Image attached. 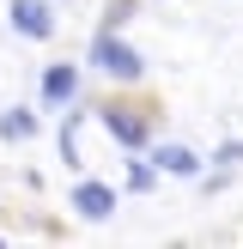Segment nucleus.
Segmentation results:
<instances>
[{"mask_svg": "<svg viewBox=\"0 0 243 249\" xmlns=\"http://www.w3.org/2000/svg\"><path fill=\"white\" fill-rule=\"evenodd\" d=\"M91 61H97V67L109 73V79H140V73H146V61L134 55V49L122 43V36H109V31H104V36L91 43Z\"/></svg>", "mask_w": 243, "mask_h": 249, "instance_id": "1", "label": "nucleus"}, {"mask_svg": "<svg viewBox=\"0 0 243 249\" xmlns=\"http://www.w3.org/2000/svg\"><path fill=\"white\" fill-rule=\"evenodd\" d=\"M12 31H24V36H55V12H49V0H12Z\"/></svg>", "mask_w": 243, "mask_h": 249, "instance_id": "2", "label": "nucleus"}, {"mask_svg": "<svg viewBox=\"0 0 243 249\" xmlns=\"http://www.w3.org/2000/svg\"><path fill=\"white\" fill-rule=\"evenodd\" d=\"M73 207H79V219H109V213H116V189L79 182V189H73Z\"/></svg>", "mask_w": 243, "mask_h": 249, "instance_id": "3", "label": "nucleus"}, {"mask_svg": "<svg viewBox=\"0 0 243 249\" xmlns=\"http://www.w3.org/2000/svg\"><path fill=\"white\" fill-rule=\"evenodd\" d=\"M152 164L164 170V177H201V158H194L189 146H152Z\"/></svg>", "mask_w": 243, "mask_h": 249, "instance_id": "4", "label": "nucleus"}, {"mask_svg": "<svg viewBox=\"0 0 243 249\" xmlns=\"http://www.w3.org/2000/svg\"><path fill=\"white\" fill-rule=\"evenodd\" d=\"M73 91H79V73L73 67H49L43 73V97L49 104H73Z\"/></svg>", "mask_w": 243, "mask_h": 249, "instance_id": "5", "label": "nucleus"}, {"mask_svg": "<svg viewBox=\"0 0 243 249\" xmlns=\"http://www.w3.org/2000/svg\"><path fill=\"white\" fill-rule=\"evenodd\" d=\"M104 128L116 134L122 146H146V122H140V116H116V109H109V116H104Z\"/></svg>", "mask_w": 243, "mask_h": 249, "instance_id": "6", "label": "nucleus"}, {"mask_svg": "<svg viewBox=\"0 0 243 249\" xmlns=\"http://www.w3.org/2000/svg\"><path fill=\"white\" fill-rule=\"evenodd\" d=\"M0 134H6V140H31L36 116H31V109H6V116H0Z\"/></svg>", "mask_w": 243, "mask_h": 249, "instance_id": "7", "label": "nucleus"}, {"mask_svg": "<svg viewBox=\"0 0 243 249\" xmlns=\"http://www.w3.org/2000/svg\"><path fill=\"white\" fill-rule=\"evenodd\" d=\"M152 177H158V164H134V170H128V189L146 195V189H152Z\"/></svg>", "mask_w": 243, "mask_h": 249, "instance_id": "8", "label": "nucleus"}, {"mask_svg": "<svg viewBox=\"0 0 243 249\" xmlns=\"http://www.w3.org/2000/svg\"><path fill=\"white\" fill-rule=\"evenodd\" d=\"M213 158H219V164H237V158H243V140H225V146H219Z\"/></svg>", "mask_w": 243, "mask_h": 249, "instance_id": "9", "label": "nucleus"}]
</instances>
